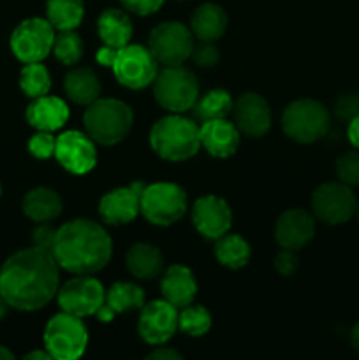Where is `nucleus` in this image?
<instances>
[{
  "mask_svg": "<svg viewBox=\"0 0 359 360\" xmlns=\"http://www.w3.org/2000/svg\"><path fill=\"white\" fill-rule=\"evenodd\" d=\"M60 266L53 252L39 246L13 253L0 267V297L18 311H37L56 295Z\"/></svg>",
  "mask_w": 359,
  "mask_h": 360,
  "instance_id": "nucleus-1",
  "label": "nucleus"
},
{
  "mask_svg": "<svg viewBox=\"0 0 359 360\" xmlns=\"http://www.w3.org/2000/svg\"><path fill=\"white\" fill-rule=\"evenodd\" d=\"M51 252L60 269L73 274H95L111 260L113 241L97 221L76 218L56 229Z\"/></svg>",
  "mask_w": 359,
  "mask_h": 360,
  "instance_id": "nucleus-2",
  "label": "nucleus"
},
{
  "mask_svg": "<svg viewBox=\"0 0 359 360\" xmlns=\"http://www.w3.org/2000/svg\"><path fill=\"white\" fill-rule=\"evenodd\" d=\"M150 144L164 160L185 162L196 157L201 148L199 125L194 120L172 112L151 127Z\"/></svg>",
  "mask_w": 359,
  "mask_h": 360,
  "instance_id": "nucleus-3",
  "label": "nucleus"
},
{
  "mask_svg": "<svg viewBox=\"0 0 359 360\" xmlns=\"http://www.w3.org/2000/svg\"><path fill=\"white\" fill-rule=\"evenodd\" d=\"M84 130L101 146H115L129 136L134 112L118 98H97L87 105L83 115Z\"/></svg>",
  "mask_w": 359,
  "mask_h": 360,
  "instance_id": "nucleus-4",
  "label": "nucleus"
},
{
  "mask_svg": "<svg viewBox=\"0 0 359 360\" xmlns=\"http://www.w3.org/2000/svg\"><path fill=\"white\" fill-rule=\"evenodd\" d=\"M329 127V109L313 98H298L282 112V129L285 136L299 144H313L324 139Z\"/></svg>",
  "mask_w": 359,
  "mask_h": 360,
  "instance_id": "nucleus-5",
  "label": "nucleus"
},
{
  "mask_svg": "<svg viewBox=\"0 0 359 360\" xmlns=\"http://www.w3.org/2000/svg\"><path fill=\"white\" fill-rule=\"evenodd\" d=\"M155 101L169 112L190 111L199 98V83L183 65L164 67L153 81Z\"/></svg>",
  "mask_w": 359,
  "mask_h": 360,
  "instance_id": "nucleus-6",
  "label": "nucleus"
},
{
  "mask_svg": "<svg viewBox=\"0 0 359 360\" xmlns=\"http://www.w3.org/2000/svg\"><path fill=\"white\" fill-rule=\"evenodd\" d=\"M187 204L185 190L176 183H153L144 186L141 193V214L158 227H168L182 220Z\"/></svg>",
  "mask_w": 359,
  "mask_h": 360,
  "instance_id": "nucleus-7",
  "label": "nucleus"
},
{
  "mask_svg": "<svg viewBox=\"0 0 359 360\" xmlns=\"http://www.w3.org/2000/svg\"><path fill=\"white\" fill-rule=\"evenodd\" d=\"M88 347V330L80 316L62 311L44 329V348L56 360H76Z\"/></svg>",
  "mask_w": 359,
  "mask_h": 360,
  "instance_id": "nucleus-8",
  "label": "nucleus"
},
{
  "mask_svg": "<svg viewBox=\"0 0 359 360\" xmlns=\"http://www.w3.org/2000/svg\"><path fill=\"white\" fill-rule=\"evenodd\" d=\"M148 49L158 65H183L192 55L194 34L180 21H164L150 32Z\"/></svg>",
  "mask_w": 359,
  "mask_h": 360,
  "instance_id": "nucleus-9",
  "label": "nucleus"
},
{
  "mask_svg": "<svg viewBox=\"0 0 359 360\" xmlns=\"http://www.w3.org/2000/svg\"><path fill=\"white\" fill-rule=\"evenodd\" d=\"M158 67L150 49L139 44H127L116 51L111 69L120 84L130 90H143L153 84L160 70Z\"/></svg>",
  "mask_w": 359,
  "mask_h": 360,
  "instance_id": "nucleus-10",
  "label": "nucleus"
},
{
  "mask_svg": "<svg viewBox=\"0 0 359 360\" xmlns=\"http://www.w3.org/2000/svg\"><path fill=\"white\" fill-rule=\"evenodd\" d=\"M104 297L106 288L90 274H76L58 287L56 292L60 309L80 319L97 315L101 306L104 304Z\"/></svg>",
  "mask_w": 359,
  "mask_h": 360,
  "instance_id": "nucleus-11",
  "label": "nucleus"
},
{
  "mask_svg": "<svg viewBox=\"0 0 359 360\" xmlns=\"http://www.w3.org/2000/svg\"><path fill=\"white\" fill-rule=\"evenodd\" d=\"M55 42V28L44 18H28L11 34V51L20 62H42Z\"/></svg>",
  "mask_w": 359,
  "mask_h": 360,
  "instance_id": "nucleus-12",
  "label": "nucleus"
},
{
  "mask_svg": "<svg viewBox=\"0 0 359 360\" xmlns=\"http://www.w3.org/2000/svg\"><path fill=\"white\" fill-rule=\"evenodd\" d=\"M355 199L352 186L341 181H327L317 186L312 195L313 217L327 225L347 224L355 214Z\"/></svg>",
  "mask_w": 359,
  "mask_h": 360,
  "instance_id": "nucleus-13",
  "label": "nucleus"
},
{
  "mask_svg": "<svg viewBox=\"0 0 359 360\" xmlns=\"http://www.w3.org/2000/svg\"><path fill=\"white\" fill-rule=\"evenodd\" d=\"M180 313L176 306L165 299L144 302L137 320V333L144 343L151 347L165 345L178 330Z\"/></svg>",
  "mask_w": 359,
  "mask_h": 360,
  "instance_id": "nucleus-14",
  "label": "nucleus"
},
{
  "mask_svg": "<svg viewBox=\"0 0 359 360\" xmlns=\"http://www.w3.org/2000/svg\"><path fill=\"white\" fill-rule=\"evenodd\" d=\"M55 158L70 174H88L97 165L95 141L88 134L67 130L56 137Z\"/></svg>",
  "mask_w": 359,
  "mask_h": 360,
  "instance_id": "nucleus-15",
  "label": "nucleus"
},
{
  "mask_svg": "<svg viewBox=\"0 0 359 360\" xmlns=\"http://www.w3.org/2000/svg\"><path fill=\"white\" fill-rule=\"evenodd\" d=\"M234 125L246 137L259 139L264 137L271 129V108L266 98L257 91H245L239 95L232 105Z\"/></svg>",
  "mask_w": 359,
  "mask_h": 360,
  "instance_id": "nucleus-16",
  "label": "nucleus"
},
{
  "mask_svg": "<svg viewBox=\"0 0 359 360\" xmlns=\"http://www.w3.org/2000/svg\"><path fill=\"white\" fill-rule=\"evenodd\" d=\"M192 224L203 238L217 241L231 231L232 211L222 197H199L192 207Z\"/></svg>",
  "mask_w": 359,
  "mask_h": 360,
  "instance_id": "nucleus-17",
  "label": "nucleus"
},
{
  "mask_svg": "<svg viewBox=\"0 0 359 360\" xmlns=\"http://www.w3.org/2000/svg\"><path fill=\"white\" fill-rule=\"evenodd\" d=\"M144 186V183L136 181L102 195L99 202V214L102 220L109 225H125L136 220L141 213V193Z\"/></svg>",
  "mask_w": 359,
  "mask_h": 360,
  "instance_id": "nucleus-18",
  "label": "nucleus"
},
{
  "mask_svg": "<svg viewBox=\"0 0 359 360\" xmlns=\"http://www.w3.org/2000/svg\"><path fill=\"white\" fill-rule=\"evenodd\" d=\"M315 236V217L303 207H292L275 224V239L280 248L299 252Z\"/></svg>",
  "mask_w": 359,
  "mask_h": 360,
  "instance_id": "nucleus-19",
  "label": "nucleus"
},
{
  "mask_svg": "<svg viewBox=\"0 0 359 360\" xmlns=\"http://www.w3.org/2000/svg\"><path fill=\"white\" fill-rule=\"evenodd\" d=\"M201 146L215 158H229L238 151L241 132L234 122L225 118L210 120L199 125Z\"/></svg>",
  "mask_w": 359,
  "mask_h": 360,
  "instance_id": "nucleus-20",
  "label": "nucleus"
},
{
  "mask_svg": "<svg viewBox=\"0 0 359 360\" xmlns=\"http://www.w3.org/2000/svg\"><path fill=\"white\" fill-rule=\"evenodd\" d=\"M160 290L165 301L182 309L192 304L197 294V281L189 267L172 264L160 274Z\"/></svg>",
  "mask_w": 359,
  "mask_h": 360,
  "instance_id": "nucleus-21",
  "label": "nucleus"
},
{
  "mask_svg": "<svg viewBox=\"0 0 359 360\" xmlns=\"http://www.w3.org/2000/svg\"><path fill=\"white\" fill-rule=\"evenodd\" d=\"M69 116L70 111L65 102L60 97H53L48 94L34 98L25 112L28 125L34 127L35 130H44V132H55L62 129Z\"/></svg>",
  "mask_w": 359,
  "mask_h": 360,
  "instance_id": "nucleus-22",
  "label": "nucleus"
},
{
  "mask_svg": "<svg viewBox=\"0 0 359 360\" xmlns=\"http://www.w3.org/2000/svg\"><path fill=\"white\" fill-rule=\"evenodd\" d=\"M144 306V290L130 281H116L106 290L104 304L97 311V319L108 323L120 313L141 309Z\"/></svg>",
  "mask_w": 359,
  "mask_h": 360,
  "instance_id": "nucleus-23",
  "label": "nucleus"
},
{
  "mask_svg": "<svg viewBox=\"0 0 359 360\" xmlns=\"http://www.w3.org/2000/svg\"><path fill=\"white\" fill-rule=\"evenodd\" d=\"M127 269L137 280H155L164 273V255L160 250L148 243H136L125 257Z\"/></svg>",
  "mask_w": 359,
  "mask_h": 360,
  "instance_id": "nucleus-24",
  "label": "nucleus"
},
{
  "mask_svg": "<svg viewBox=\"0 0 359 360\" xmlns=\"http://www.w3.org/2000/svg\"><path fill=\"white\" fill-rule=\"evenodd\" d=\"M23 213L35 224H48L62 214L63 204L58 193L46 186H37L23 197Z\"/></svg>",
  "mask_w": 359,
  "mask_h": 360,
  "instance_id": "nucleus-25",
  "label": "nucleus"
},
{
  "mask_svg": "<svg viewBox=\"0 0 359 360\" xmlns=\"http://www.w3.org/2000/svg\"><path fill=\"white\" fill-rule=\"evenodd\" d=\"M67 97L80 105H88L101 97V79L90 67H73L63 77Z\"/></svg>",
  "mask_w": 359,
  "mask_h": 360,
  "instance_id": "nucleus-26",
  "label": "nucleus"
},
{
  "mask_svg": "<svg viewBox=\"0 0 359 360\" xmlns=\"http://www.w3.org/2000/svg\"><path fill=\"white\" fill-rule=\"evenodd\" d=\"M97 34L106 46L120 49L130 42L134 34L132 21L125 11L111 7V9L102 11L99 16Z\"/></svg>",
  "mask_w": 359,
  "mask_h": 360,
  "instance_id": "nucleus-27",
  "label": "nucleus"
},
{
  "mask_svg": "<svg viewBox=\"0 0 359 360\" xmlns=\"http://www.w3.org/2000/svg\"><path fill=\"white\" fill-rule=\"evenodd\" d=\"M227 14L217 4H203L194 11L190 18V30L199 41L215 42L225 34L227 28Z\"/></svg>",
  "mask_w": 359,
  "mask_h": 360,
  "instance_id": "nucleus-28",
  "label": "nucleus"
},
{
  "mask_svg": "<svg viewBox=\"0 0 359 360\" xmlns=\"http://www.w3.org/2000/svg\"><path fill=\"white\" fill-rule=\"evenodd\" d=\"M84 18L83 0H48L46 20L55 30H74Z\"/></svg>",
  "mask_w": 359,
  "mask_h": 360,
  "instance_id": "nucleus-29",
  "label": "nucleus"
},
{
  "mask_svg": "<svg viewBox=\"0 0 359 360\" xmlns=\"http://www.w3.org/2000/svg\"><path fill=\"white\" fill-rule=\"evenodd\" d=\"M250 253H252V250H250L248 241L239 234H229L227 232L215 243V257L222 266L229 267V269L245 267L250 260Z\"/></svg>",
  "mask_w": 359,
  "mask_h": 360,
  "instance_id": "nucleus-30",
  "label": "nucleus"
},
{
  "mask_svg": "<svg viewBox=\"0 0 359 360\" xmlns=\"http://www.w3.org/2000/svg\"><path fill=\"white\" fill-rule=\"evenodd\" d=\"M232 105H234V98L231 97V94L227 90L213 88V90L206 91L203 97L197 98L192 111L196 120L204 123L210 122V120L227 118V115L232 112Z\"/></svg>",
  "mask_w": 359,
  "mask_h": 360,
  "instance_id": "nucleus-31",
  "label": "nucleus"
},
{
  "mask_svg": "<svg viewBox=\"0 0 359 360\" xmlns=\"http://www.w3.org/2000/svg\"><path fill=\"white\" fill-rule=\"evenodd\" d=\"M18 83L27 97L37 98L48 94L51 88V77H49V70L46 69V65H42L41 62H32L25 63Z\"/></svg>",
  "mask_w": 359,
  "mask_h": 360,
  "instance_id": "nucleus-32",
  "label": "nucleus"
},
{
  "mask_svg": "<svg viewBox=\"0 0 359 360\" xmlns=\"http://www.w3.org/2000/svg\"><path fill=\"white\" fill-rule=\"evenodd\" d=\"M211 323H213L211 313L208 311L204 306L189 304L185 306V308H182V311H180L178 329L182 330L183 334H187V336H204V334L210 333Z\"/></svg>",
  "mask_w": 359,
  "mask_h": 360,
  "instance_id": "nucleus-33",
  "label": "nucleus"
},
{
  "mask_svg": "<svg viewBox=\"0 0 359 360\" xmlns=\"http://www.w3.org/2000/svg\"><path fill=\"white\" fill-rule=\"evenodd\" d=\"M51 51L60 63L74 67L83 56V41L74 30H60L55 35Z\"/></svg>",
  "mask_w": 359,
  "mask_h": 360,
  "instance_id": "nucleus-34",
  "label": "nucleus"
},
{
  "mask_svg": "<svg viewBox=\"0 0 359 360\" xmlns=\"http://www.w3.org/2000/svg\"><path fill=\"white\" fill-rule=\"evenodd\" d=\"M338 181L348 186H359V151L351 150L341 153L334 164Z\"/></svg>",
  "mask_w": 359,
  "mask_h": 360,
  "instance_id": "nucleus-35",
  "label": "nucleus"
},
{
  "mask_svg": "<svg viewBox=\"0 0 359 360\" xmlns=\"http://www.w3.org/2000/svg\"><path fill=\"white\" fill-rule=\"evenodd\" d=\"M55 144L56 137H53L51 132L37 130V134H34L28 141V151L39 160H46V158L55 155Z\"/></svg>",
  "mask_w": 359,
  "mask_h": 360,
  "instance_id": "nucleus-36",
  "label": "nucleus"
},
{
  "mask_svg": "<svg viewBox=\"0 0 359 360\" xmlns=\"http://www.w3.org/2000/svg\"><path fill=\"white\" fill-rule=\"evenodd\" d=\"M190 58L201 69H211V67H215L220 62V51H218V48L213 42L201 41L199 44L194 46Z\"/></svg>",
  "mask_w": 359,
  "mask_h": 360,
  "instance_id": "nucleus-37",
  "label": "nucleus"
},
{
  "mask_svg": "<svg viewBox=\"0 0 359 360\" xmlns=\"http://www.w3.org/2000/svg\"><path fill=\"white\" fill-rule=\"evenodd\" d=\"M333 112L338 120L341 122H351L354 116L359 115V94H341L340 97H336L333 104Z\"/></svg>",
  "mask_w": 359,
  "mask_h": 360,
  "instance_id": "nucleus-38",
  "label": "nucleus"
},
{
  "mask_svg": "<svg viewBox=\"0 0 359 360\" xmlns=\"http://www.w3.org/2000/svg\"><path fill=\"white\" fill-rule=\"evenodd\" d=\"M273 266H275V271H277L280 276L284 278L292 276V274L298 271V266H299L298 255H296L294 250L282 248V252L277 253V257H275Z\"/></svg>",
  "mask_w": 359,
  "mask_h": 360,
  "instance_id": "nucleus-39",
  "label": "nucleus"
},
{
  "mask_svg": "<svg viewBox=\"0 0 359 360\" xmlns=\"http://www.w3.org/2000/svg\"><path fill=\"white\" fill-rule=\"evenodd\" d=\"M120 4L129 13L137 14V16H148V14L157 13L164 0H120Z\"/></svg>",
  "mask_w": 359,
  "mask_h": 360,
  "instance_id": "nucleus-40",
  "label": "nucleus"
},
{
  "mask_svg": "<svg viewBox=\"0 0 359 360\" xmlns=\"http://www.w3.org/2000/svg\"><path fill=\"white\" fill-rule=\"evenodd\" d=\"M55 238L56 229H53L49 221L48 224H37V227L32 231V243H34V246L49 250V252H51L53 245H55Z\"/></svg>",
  "mask_w": 359,
  "mask_h": 360,
  "instance_id": "nucleus-41",
  "label": "nucleus"
},
{
  "mask_svg": "<svg viewBox=\"0 0 359 360\" xmlns=\"http://www.w3.org/2000/svg\"><path fill=\"white\" fill-rule=\"evenodd\" d=\"M146 359H155V360H182L183 355L180 354L178 350H175V348L171 347H162V345H158L155 350H151L150 354H148Z\"/></svg>",
  "mask_w": 359,
  "mask_h": 360,
  "instance_id": "nucleus-42",
  "label": "nucleus"
},
{
  "mask_svg": "<svg viewBox=\"0 0 359 360\" xmlns=\"http://www.w3.org/2000/svg\"><path fill=\"white\" fill-rule=\"evenodd\" d=\"M116 51H118V49L109 48V46L104 44V46H102V48L97 51V56H95V58H97V62L101 63L102 67H111L113 62H115Z\"/></svg>",
  "mask_w": 359,
  "mask_h": 360,
  "instance_id": "nucleus-43",
  "label": "nucleus"
},
{
  "mask_svg": "<svg viewBox=\"0 0 359 360\" xmlns=\"http://www.w3.org/2000/svg\"><path fill=\"white\" fill-rule=\"evenodd\" d=\"M347 137H348V143H351L355 150H359V115L354 116V118L348 122Z\"/></svg>",
  "mask_w": 359,
  "mask_h": 360,
  "instance_id": "nucleus-44",
  "label": "nucleus"
},
{
  "mask_svg": "<svg viewBox=\"0 0 359 360\" xmlns=\"http://www.w3.org/2000/svg\"><path fill=\"white\" fill-rule=\"evenodd\" d=\"M25 359L27 360H51L53 357H51V354H49V352L44 348V350L30 352V354L25 355Z\"/></svg>",
  "mask_w": 359,
  "mask_h": 360,
  "instance_id": "nucleus-45",
  "label": "nucleus"
},
{
  "mask_svg": "<svg viewBox=\"0 0 359 360\" xmlns=\"http://www.w3.org/2000/svg\"><path fill=\"white\" fill-rule=\"evenodd\" d=\"M348 338H351V347L354 348L355 354L359 355V322L355 323L354 327H352V329H351V336H348Z\"/></svg>",
  "mask_w": 359,
  "mask_h": 360,
  "instance_id": "nucleus-46",
  "label": "nucleus"
},
{
  "mask_svg": "<svg viewBox=\"0 0 359 360\" xmlns=\"http://www.w3.org/2000/svg\"><path fill=\"white\" fill-rule=\"evenodd\" d=\"M13 359H14L13 352H11L9 348H6L0 345V360H13Z\"/></svg>",
  "mask_w": 359,
  "mask_h": 360,
  "instance_id": "nucleus-47",
  "label": "nucleus"
},
{
  "mask_svg": "<svg viewBox=\"0 0 359 360\" xmlns=\"http://www.w3.org/2000/svg\"><path fill=\"white\" fill-rule=\"evenodd\" d=\"M9 308H11V306L7 304L6 299L0 297V320L6 319V315H7V311H9Z\"/></svg>",
  "mask_w": 359,
  "mask_h": 360,
  "instance_id": "nucleus-48",
  "label": "nucleus"
},
{
  "mask_svg": "<svg viewBox=\"0 0 359 360\" xmlns=\"http://www.w3.org/2000/svg\"><path fill=\"white\" fill-rule=\"evenodd\" d=\"M355 217H358V220H359V202H358V206H355Z\"/></svg>",
  "mask_w": 359,
  "mask_h": 360,
  "instance_id": "nucleus-49",
  "label": "nucleus"
},
{
  "mask_svg": "<svg viewBox=\"0 0 359 360\" xmlns=\"http://www.w3.org/2000/svg\"><path fill=\"white\" fill-rule=\"evenodd\" d=\"M0 197H2V185H0Z\"/></svg>",
  "mask_w": 359,
  "mask_h": 360,
  "instance_id": "nucleus-50",
  "label": "nucleus"
}]
</instances>
